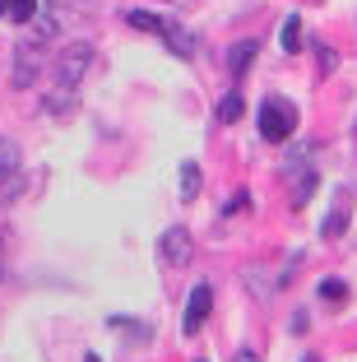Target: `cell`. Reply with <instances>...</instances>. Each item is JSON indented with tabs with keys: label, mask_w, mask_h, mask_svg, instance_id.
Returning <instances> with one entry per match:
<instances>
[{
	"label": "cell",
	"mask_w": 357,
	"mask_h": 362,
	"mask_svg": "<svg viewBox=\"0 0 357 362\" xmlns=\"http://www.w3.org/2000/svg\"><path fill=\"white\" fill-rule=\"evenodd\" d=\"M5 14H10V0H0V19H5Z\"/></svg>",
	"instance_id": "obj_21"
},
{
	"label": "cell",
	"mask_w": 357,
	"mask_h": 362,
	"mask_svg": "<svg viewBox=\"0 0 357 362\" xmlns=\"http://www.w3.org/2000/svg\"><path fill=\"white\" fill-rule=\"evenodd\" d=\"M195 195H200V163H195V158H186V163H181V186H177V200H181V204H190Z\"/></svg>",
	"instance_id": "obj_9"
},
{
	"label": "cell",
	"mask_w": 357,
	"mask_h": 362,
	"mask_svg": "<svg viewBox=\"0 0 357 362\" xmlns=\"http://www.w3.org/2000/svg\"><path fill=\"white\" fill-rule=\"evenodd\" d=\"M311 195H315V172H306V177L297 181V191H293V209H302Z\"/></svg>",
	"instance_id": "obj_17"
},
{
	"label": "cell",
	"mask_w": 357,
	"mask_h": 362,
	"mask_svg": "<svg viewBox=\"0 0 357 362\" xmlns=\"http://www.w3.org/2000/svg\"><path fill=\"white\" fill-rule=\"evenodd\" d=\"M163 42L172 47V56H181V61H195V52H200V42H195V33H186L181 23H168L163 19V33H158Z\"/></svg>",
	"instance_id": "obj_6"
},
{
	"label": "cell",
	"mask_w": 357,
	"mask_h": 362,
	"mask_svg": "<svg viewBox=\"0 0 357 362\" xmlns=\"http://www.w3.org/2000/svg\"><path fill=\"white\" fill-rule=\"evenodd\" d=\"M84 362H103V358H98V353H88V358H84Z\"/></svg>",
	"instance_id": "obj_22"
},
{
	"label": "cell",
	"mask_w": 357,
	"mask_h": 362,
	"mask_svg": "<svg viewBox=\"0 0 357 362\" xmlns=\"http://www.w3.org/2000/svg\"><path fill=\"white\" fill-rule=\"evenodd\" d=\"M255 121H260V135L269 139V144H288V139L297 135V107L283 103V98H264Z\"/></svg>",
	"instance_id": "obj_1"
},
{
	"label": "cell",
	"mask_w": 357,
	"mask_h": 362,
	"mask_svg": "<svg viewBox=\"0 0 357 362\" xmlns=\"http://www.w3.org/2000/svg\"><path fill=\"white\" fill-rule=\"evenodd\" d=\"M209 311H213V284H195L190 288V302H186V316H181V330L200 334V325L209 320Z\"/></svg>",
	"instance_id": "obj_5"
},
{
	"label": "cell",
	"mask_w": 357,
	"mask_h": 362,
	"mask_svg": "<svg viewBox=\"0 0 357 362\" xmlns=\"http://www.w3.org/2000/svg\"><path fill=\"white\" fill-rule=\"evenodd\" d=\"M315 52H320V70H325V75H329V70H339V56L329 52L325 42H315Z\"/></svg>",
	"instance_id": "obj_18"
},
{
	"label": "cell",
	"mask_w": 357,
	"mask_h": 362,
	"mask_svg": "<svg viewBox=\"0 0 357 362\" xmlns=\"http://www.w3.org/2000/svg\"><path fill=\"white\" fill-rule=\"evenodd\" d=\"M353 200H357V186H339V191H334L325 223H320V237H325V242H339V237L348 233V218H353Z\"/></svg>",
	"instance_id": "obj_3"
},
{
	"label": "cell",
	"mask_w": 357,
	"mask_h": 362,
	"mask_svg": "<svg viewBox=\"0 0 357 362\" xmlns=\"http://www.w3.org/2000/svg\"><path fill=\"white\" fill-rule=\"evenodd\" d=\"M242 112H246V103H242V88H228V98L218 103L213 121H218V126H232V121H242Z\"/></svg>",
	"instance_id": "obj_11"
},
{
	"label": "cell",
	"mask_w": 357,
	"mask_h": 362,
	"mask_svg": "<svg viewBox=\"0 0 357 362\" xmlns=\"http://www.w3.org/2000/svg\"><path fill=\"white\" fill-rule=\"evenodd\" d=\"M88 65H93V42H70L61 52V61H56V88H79L88 75Z\"/></svg>",
	"instance_id": "obj_2"
},
{
	"label": "cell",
	"mask_w": 357,
	"mask_h": 362,
	"mask_svg": "<svg viewBox=\"0 0 357 362\" xmlns=\"http://www.w3.org/2000/svg\"><path fill=\"white\" fill-rule=\"evenodd\" d=\"M19 163H23V153H19V144H14L10 135H0V186L19 172Z\"/></svg>",
	"instance_id": "obj_10"
},
{
	"label": "cell",
	"mask_w": 357,
	"mask_h": 362,
	"mask_svg": "<svg viewBox=\"0 0 357 362\" xmlns=\"http://www.w3.org/2000/svg\"><path fill=\"white\" fill-rule=\"evenodd\" d=\"M232 362H260V358H255V353H237V358H232Z\"/></svg>",
	"instance_id": "obj_20"
},
{
	"label": "cell",
	"mask_w": 357,
	"mask_h": 362,
	"mask_svg": "<svg viewBox=\"0 0 357 362\" xmlns=\"http://www.w3.org/2000/svg\"><path fill=\"white\" fill-rule=\"evenodd\" d=\"M279 42H283L288 56L302 52V19H297V14H288V19H283V28H279Z\"/></svg>",
	"instance_id": "obj_12"
},
{
	"label": "cell",
	"mask_w": 357,
	"mask_h": 362,
	"mask_svg": "<svg viewBox=\"0 0 357 362\" xmlns=\"http://www.w3.org/2000/svg\"><path fill=\"white\" fill-rule=\"evenodd\" d=\"M255 52H260L255 42H232V52H228V75H232V84H242V79H246V70L255 65Z\"/></svg>",
	"instance_id": "obj_8"
},
{
	"label": "cell",
	"mask_w": 357,
	"mask_h": 362,
	"mask_svg": "<svg viewBox=\"0 0 357 362\" xmlns=\"http://www.w3.org/2000/svg\"><path fill=\"white\" fill-rule=\"evenodd\" d=\"M320 298L325 302H348V284L344 279H325V284H320Z\"/></svg>",
	"instance_id": "obj_16"
},
{
	"label": "cell",
	"mask_w": 357,
	"mask_h": 362,
	"mask_svg": "<svg viewBox=\"0 0 357 362\" xmlns=\"http://www.w3.org/2000/svg\"><path fill=\"white\" fill-rule=\"evenodd\" d=\"M126 23H130V28H139V33H153V37L163 33V19H158V14H148V10H130Z\"/></svg>",
	"instance_id": "obj_13"
},
{
	"label": "cell",
	"mask_w": 357,
	"mask_h": 362,
	"mask_svg": "<svg viewBox=\"0 0 357 362\" xmlns=\"http://www.w3.org/2000/svg\"><path fill=\"white\" fill-rule=\"evenodd\" d=\"M246 204H251V191H237V195H232L228 204H223V214H242Z\"/></svg>",
	"instance_id": "obj_19"
},
{
	"label": "cell",
	"mask_w": 357,
	"mask_h": 362,
	"mask_svg": "<svg viewBox=\"0 0 357 362\" xmlns=\"http://www.w3.org/2000/svg\"><path fill=\"white\" fill-rule=\"evenodd\" d=\"M112 330L135 334V339H153V325H139V320H126V316H112Z\"/></svg>",
	"instance_id": "obj_14"
},
{
	"label": "cell",
	"mask_w": 357,
	"mask_h": 362,
	"mask_svg": "<svg viewBox=\"0 0 357 362\" xmlns=\"http://www.w3.org/2000/svg\"><path fill=\"white\" fill-rule=\"evenodd\" d=\"M190 256H195V242H190L186 228H168V233L158 237V260H163L168 269L190 265Z\"/></svg>",
	"instance_id": "obj_4"
},
{
	"label": "cell",
	"mask_w": 357,
	"mask_h": 362,
	"mask_svg": "<svg viewBox=\"0 0 357 362\" xmlns=\"http://www.w3.org/2000/svg\"><path fill=\"white\" fill-rule=\"evenodd\" d=\"M37 70H42V56H37V47H14V84L28 88L33 79H37Z\"/></svg>",
	"instance_id": "obj_7"
},
{
	"label": "cell",
	"mask_w": 357,
	"mask_h": 362,
	"mask_svg": "<svg viewBox=\"0 0 357 362\" xmlns=\"http://www.w3.org/2000/svg\"><path fill=\"white\" fill-rule=\"evenodd\" d=\"M5 19H14V23H33L37 19V0H10V14Z\"/></svg>",
	"instance_id": "obj_15"
}]
</instances>
